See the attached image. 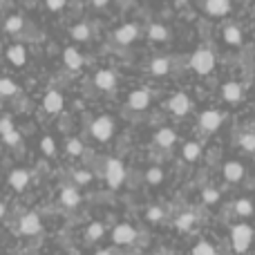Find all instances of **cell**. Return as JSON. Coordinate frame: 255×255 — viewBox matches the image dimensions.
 <instances>
[{
	"mask_svg": "<svg viewBox=\"0 0 255 255\" xmlns=\"http://www.w3.org/2000/svg\"><path fill=\"white\" fill-rule=\"evenodd\" d=\"M70 36L74 40H88L90 36H92V29H90V25H85V22H79V25H74L70 29Z\"/></svg>",
	"mask_w": 255,
	"mask_h": 255,
	"instance_id": "27",
	"label": "cell"
},
{
	"mask_svg": "<svg viewBox=\"0 0 255 255\" xmlns=\"http://www.w3.org/2000/svg\"><path fill=\"white\" fill-rule=\"evenodd\" d=\"M63 63H65V67H70V70L79 72L81 67H83V56H81L79 49L65 47V52H63Z\"/></svg>",
	"mask_w": 255,
	"mask_h": 255,
	"instance_id": "16",
	"label": "cell"
},
{
	"mask_svg": "<svg viewBox=\"0 0 255 255\" xmlns=\"http://www.w3.org/2000/svg\"><path fill=\"white\" fill-rule=\"evenodd\" d=\"M103 235H106V226H103L101 222H92V224L88 226V231H85V238H88L90 242H97Z\"/></svg>",
	"mask_w": 255,
	"mask_h": 255,
	"instance_id": "25",
	"label": "cell"
},
{
	"mask_svg": "<svg viewBox=\"0 0 255 255\" xmlns=\"http://www.w3.org/2000/svg\"><path fill=\"white\" fill-rule=\"evenodd\" d=\"M148 36H150V40L163 43V40L170 38V29H168L166 25H159V22H154V25H150V27H148Z\"/></svg>",
	"mask_w": 255,
	"mask_h": 255,
	"instance_id": "22",
	"label": "cell"
},
{
	"mask_svg": "<svg viewBox=\"0 0 255 255\" xmlns=\"http://www.w3.org/2000/svg\"><path fill=\"white\" fill-rule=\"evenodd\" d=\"M224 40L229 45H240L242 43V29H240L238 25H229L224 29Z\"/></svg>",
	"mask_w": 255,
	"mask_h": 255,
	"instance_id": "26",
	"label": "cell"
},
{
	"mask_svg": "<svg viewBox=\"0 0 255 255\" xmlns=\"http://www.w3.org/2000/svg\"><path fill=\"white\" fill-rule=\"evenodd\" d=\"M2 215H4V204L0 202V217H2Z\"/></svg>",
	"mask_w": 255,
	"mask_h": 255,
	"instance_id": "44",
	"label": "cell"
},
{
	"mask_svg": "<svg viewBox=\"0 0 255 255\" xmlns=\"http://www.w3.org/2000/svg\"><path fill=\"white\" fill-rule=\"evenodd\" d=\"M126 179V168L119 159H108L106 163V181L110 188H119Z\"/></svg>",
	"mask_w": 255,
	"mask_h": 255,
	"instance_id": "3",
	"label": "cell"
},
{
	"mask_svg": "<svg viewBox=\"0 0 255 255\" xmlns=\"http://www.w3.org/2000/svg\"><path fill=\"white\" fill-rule=\"evenodd\" d=\"M154 141H157V145H161V148H170L177 141V132L172 130V128H161V130H157V134H154Z\"/></svg>",
	"mask_w": 255,
	"mask_h": 255,
	"instance_id": "19",
	"label": "cell"
},
{
	"mask_svg": "<svg viewBox=\"0 0 255 255\" xmlns=\"http://www.w3.org/2000/svg\"><path fill=\"white\" fill-rule=\"evenodd\" d=\"M190 255H217V253H215V249H213V244L199 242V244H195V249Z\"/></svg>",
	"mask_w": 255,
	"mask_h": 255,
	"instance_id": "36",
	"label": "cell"
},
{
	"mask_svg": "<svg viewBox=\"0 0 255 255\" xmlns=\"http://www.w3.org/2000/svg\"><path fill=\"white\" fill-rule=\"evenodd\" d=\"M22 25H25V20H22L18 13H13V16H9L7 20H4V31H9V34H18V31L22 29Z\"/></svg>",
	"mask_w": 255,
	"mask_h": 255,
	"instance_id": "29",
	"label": "cell"
},
{
	"mask_svg": "<svg viewBox=\"0 0 255 255\" xmlns=\"http://www.w3.org/2000/svg\"><path fill=\"white\" fill-rule=\"evenodd\" d=\"M11 130H16L11 124V119H9V117H2V119H0V134H7V132H11Z\"/></svg>",
	"mask_w": 255,
	"mask_h": 255,
	"instance_id": "40",
	"label": "cell"
},
{
	"mask_svg": "<svg viewBox=\"0 0 255 255\" xmlns=\"http://www.w3.org/2000/svg\"><path fill=\"white\" fill-rule=\"evenodd\" d=\"M134 240H136V229L132 224H119V226H115V231H112V242L115 244L126 247V244H132Z\"/></svg>",
	"mask_w": 255,
	"mask_h": 255,
	"instance_id": "8",
	"label": "cell"
},
{
	"mask_svg": "<svg viewBox=\"0 0 255 255\" xmlns=\"http://www.w3.org/2000/svg\"><path fill=\"white\" fill-rule=\"evenodd\" d=\"M253 229L249 224H235L233 229H231V244H233L235 253H247L249 247L253 244Z\"/></svg>",
	"mask_w": 255,
	"mask_h": 255,
	"instance_id": "1",
	"label": "cell"
},
{
	"mask_svg": "<svg viewBox=\"0 0 255 255\" xmlns=\"http://www.w3.org/2000/svg\"><path fill=\"white\" fill-rule=\"evenodd\" d=\"M190 67H193L197 74L206 76L213 72V67H215V52L208 47H199L197 52L190 56Z\"/></svg>",
	"mask_w": 255,
	"mask_h": 255,
	"instance_id": "2",
	"label": "cell"
},
{
	"mask_svg": "<svg viewBox=\"0 0 255 255\" xmlns=\"http://www.w3.org/2000/svg\"><path fill=\"white\" fill-rule=\"evenodd\" d=\"M47 2V9H52V11H61L63 7H65L67 0H45Z\"/></svg>",
	"mask_w": 255,
	"mask_h": 255,
	"instance_id": "41",
	"label": "cell"
},
{
	"mask_svg": "<svg viewBox=\"0 0 255 255\" xmlns=\"http://www.w3.org/2000/svg\"><path fill=\"white\" fill-rule=\"evenodd\" d=\"M224 177H226V181H242V177H244V166L240 161H226L224 163Z\"/></svg>",
	"mask_w": 255,
	"mask_h": 255,
	"instance_id": "17",
	"label": "cell"
},
{
	"mask_svg": "<svg viewBox=\"0 0 255 255\" xmlns=\"http://www.w3.org/2000/svg\"><path fill=\"white\" fill-rule=\"evenodd\" d=\"M63 106H65V99H63L61 92H56V90H49V92L45 94L43 108L49 112V115H56V112H61Z\"/></svg>",
	"mask_w": 255,
	"mask_h": 255,
	"instance_id": "10",
	"label": "cell"
},
{
	"mask_svg": "<svg viewBox=\"0 0 255 255\" xmlns=\"http://www.w3.org/2000/svg\"><path fill=\"white\" fill-rule=\"evenodd\" d=\"M190 108H193V101H190V97H188V94H184V92H177L175 97L168 101V110H170L175 117L188 115Z\"/></svg>",
	"mask_w": 255,
	"mask_h": 255,
	"instance_id": "7",
	"label": "cell"
},
{
	"mask_svg": "<svg viewBox=\"0 0 255 255\" xmlns=\"http://www.w3.org/2000/svg\"><path fill=\"white\" fill-rule=\"evenodd\" d=\"M2 141L7 145H16V143H20V134H18L16 130H11V132H7V134H2Z\"/></svg>",
	"mask_w": 255,
	"mask_h": 255,
	"instance_id": "39",
	"label": "cell"
},
{
	"mask_svg": "<svg viewBox=\"0 0 255 255\" xmlns=\"http://www.w3.org/2000/svg\"><path fill=\"white\" fill-rule=\"evenodd\" d=\"M61 204L67 208H76L81 204V193L74 186H65V188L61 190Z\"/></svg>",
	"mask_w": 255,
	"mask_h": 255,
	"instance_id": "18",
	"label": "cell"
},
{
	"mask_svg": "<svg viewBox=\"0 0 255 255\" xmlns=\"http://www.w3.org/2000/svg\"><path fill=\"white\" fill-rule=\"evenodd\" d=\"M145 220H150V222H161V220H163V211H161L159 206L148 208V211H145Z\"/></svg>",
	"mask_w": 255,
	"mask_h": 255,
	"instance_id": "37",
	"label": "cell"
},
{
	"mask_svg": "<svg viewBox=\"0 0 255 255\" xmlns=\"http://www.w3.org/2000/svg\"><path fill=\"white\" fill-rule=\"evenodd\" d=\"M40 229H43V222H40V217L36 213H25L20 217V222H18V231L22 235H38Z\"/></svg>",
	"mask_w": 255,
	"mask_h": 255,
	"instance_id": "6",
	"label": "cell"
},
{
	"mask_svg": "<svg viewBox=\"0 0 255 255\" xmlns=\"http://www.w3.org/2000/svg\"><path fill=\"white\" fill-rule=\"evenodd\" d=\"M90 2H92V7H106L110 0H90Z\"/></svg>",
	"mask_w": 255,
	"mask_h": 255,
	"instance_id": "42",
	"label": "cell"
},
{
	"mask_svg": "<svg viewBox=\"0 0 255 255\" xmlns=\"http://www.w3.org/2000/svg\"><path fill=\"white\" fill-rule=\"evenodd\" d=\"M18 92V85L11 79H0V94L2 97H13Z\"/></svg>",
	"mask_w": 255,
	"mask_h": 255,
	"instance_id": "32",
	"label": "cell"
},
{
	"mask_svg": "<svg viewBox=\"0 0 255 255\" xmlns=\"http://www.w3.org/2000/svg\"><path fill=\"white\" fill-rule=\"evenodd\" d=\"M145 181H148V184H152V186L161 184V181H163V170L159 166L148 168V170H145Z\"/></svg>",
	"mask_w": 255,
	"mask_h": 255,
	"instance_id": "30",
	"label": "cell"
},
{
	"mask_svg": "<svg viewBox=\"0 0 255 255\" xmlns=\"http://www.w3.org/2000/svg\"><path fill=\"white\" fill-rule=\"evenodd\" d=\"M204 11L213 18H222L231 11V0H206L204 2Z\"/></svg>",
	"mask_w": 255,
	"mask_h": 255,
	"instance_id": "11",
	"label": "cell"
},
{
	"mask_svg": "<svg viewBox=\"0 0 255 255\" xmlns=\"http://www.w3.org/2000/svg\"><path fill=\"white\" fill-rule=\"evenodd\" d=\"M184 2H188V0H177V4H184Z\"/></svg>",
	"mask_w": 255,
	"mask_h": 255,
	"instance_id": "45",
	"label": "cell"
},
{
	"mask_svg": "<svg viewBox=\"0 0 255 255\" xmlns=\"http://www.w3.org/2000/svg\"><path fill=\"white\" fill-rule=\"evenodd\" d=\"M94 85L99 90H115L117 88V76L115 72L110 70H99L97 76H94Z\"/></svg>",
	"mask_w": 255,
	"mask_h": 255,
	"instance_id": "14",
	"label": "cell"
},
{
	"mask_svg": "<svg viewBox=\"0 0 255 255\" xmlns=\"http://www.w3.org/2000/svg\"><path fill=\"white\" fill-rule=\"evenodd\" d=\"M139 36V27L132 25V22H128V25H121L119 29L115 31V40L119 45H130L132 40Z\"/></svg>",
	"mask_w": 255,
	"mask_h": 255,
	"instance_id": "12",
	"label": "cell"
},
{
	"mask_svg": "<svg viewBox=\"0 0 255 255\" xmlns=\"http://www.w3.org/2000/svg\"><path fill=\"white\" fill-rule=\"evenodd\" d=\"M222 97H224L226 103H233L235 106V103L242 101L244 90H242V85H240L238 81H229V83L222 85Z\"/></svg>",
	"mask_w": 255,
	"mask_h": 255,
	"instance_id": "9",
	"label": "cell"
},
{
	"mask_svg": "<svg viewBox=\"0 0 255 255\" xmlns=\"http://www.w3.org/2000/svg\"><path fill=\"white\" fill-rule=\"evenodd\" d=\"M202 199H204L206 204H217V199H220V193H217L215 188H206V190L202 193Z\"/></svg>",
	"mask_w": 255,
	"mask_h": 255,
	"instance_id": "38",
	"label": "cell"
},
{
	"mask_svg": "<svg viewBox=\"0 0 255 255\" xmlns=\"http://www.w3.org/2000/svg\"><path fill=\"white\" fill-rule=\"evenodd\" d=\"M175 226H177V231H190L195 226V215L193 213H181L179 217H177L175 220Z\"/></svg>",
	"mask_w": 255,
	"mask_h": 255,
	"instance_id": "28",
	"label": "cell"
},
{
	"mask_svg": "<svg viewBox=\"0 0 255 255\" xmlns=\"http://www.w3.org/2000/svg\"><path fill=\"white\" fill-rule=\"evenodd\" d=\"M90 132L99 141H110V136L115 134V119L112 117H99L90 128Z\"/></svg>",
	"mask_w": 255,
	"mask_h": 255,
	"instance_id": "4",
	"label": "cell"
},
{
	"mask_svg": "<svg viewBox=\"0 0 255 255\" xmlns=\"http://www.w3.org/2000/svg\"><path fill=\"white\" fill-rule=\"evenodd\" d=\"M72 179H74V184L85 186V184H90V181H92V172H88V170H74V172H72Z\"/></svg>",
	"mask_w": 255,
	"mask_h": 255,
	"instance_id": "35",
	"label": "cell"
},
{
	"mask_svg": "<svg viewBox=\"0 0 255 255\" xmlns=\"http://www.w3.org/2000/svg\"><path fill=\"white\" fill-rule=\"evenodd\" d=\"M67 154H72V157H81V154H83V143H81V139H74V136H72V139H67Z\"/></svg>",
	"mask_w": 255,
	"mask_h": 255,
	"instance_id": "31",
	"label": "cell"
},
{
	"mask_svg": "<svg viewBox=\"0 0 255 255\" xmlns=\"http://www.w3.org/2000/svg\"><path fill=\"white\" fill-rule=\"evenodd\" d=\"M150 72H152L154 76H166L168 72H170V61H168V58H154V61L150 63Z\"/></svg>",
	"mask_w": 255,
	"mask_h": 255,
	"instance_id": "24",
	"label": "cell"
},
{
	"mask_svg": "<svg viewBox=\"0 0 255 255\" xmlns=\"http://www.w3.org/2000/svg\"><path fill=\"white\" fill-rule=\"evenodd\" d=\"M7 58H9V63H13V65H25L27 63V49H25V45H11V47L7 49Z\"/></svg>",
	"mask_w": 255,
	"mask_h": 255,
	"instance_id": "20",
	"label": "cell"
},
{
	"mask_svg": "<svg viewBox=\"0 0 255 255\" xmlns=\"http://www.w3.org/2000/svg\"><path fill=\"white\" fill-rule=\"evenodd\" d=\"M97 255H115L110 251V249H101V251H97Z\"/></svg>",
	"mask_w": 255,
	"mask_h": 255,
	"instance_id": "43",
	"label": "cell"
},
{
	"mask_svg": "<svg viewBox=\"0 0 255 255\" xmlns=\"http://www.w3.org/2000/svg\"><path fill=\"white\" fill-rule=\"evenodd\" d=\"M40 150H43L47 157H54V154H56V143H54L52 136H43V141H40Z\"/></svg>",
	"mask_w": 255,
	"mask_h": 255,
	"instance_id": "34",
	"label": "cell"
},
{
	"mask_svg": "<svg viewBox=\"0 0 255 255\" xmlns=\"http://www.w3.org/2000/svg\"><path fill=\"white\" fill-rule=\"evenodd\" d=\"M222 121H224V115H222V112H217V110H204L202 115H199L197 124H199V128H202L204 132H215L217 128L222 126Z\"/></svg>",
	"mask_w": 255,
	"mask_h": 255,
	"instance_id": "5",
	"label": "cell"
},
{
	"mask_svg": "<svg viewBox=\"0 0 255 255\" xmlns=\"http://www.w3.org/2000/svg\"><path fill=\"white\" fill-rule=\"evenodd\" d=\"M233 211H235V215H240V217H251L255 213V206H253L251 199L242 197V199H238V202L233 204Z\"/></svg>",
	"mask_w": 255,
	"mask_h": 255,
	"instance_id": "23",
	"label": "cell"
},
{
	"mask_svg": "<svg viewBox=\"0 0 255 255\" xmlns=\"http://www.w3.org/2000/svg\"><path fill=\"white\" fill-rule=\"evenodd\" d=\"M181 157H184L186 161H197V159L202 157V145H199L197 141H186L184 148H181Z\"/></svg>",
	"mask_w": 255,
	"mask_h": 255,
	"instance_id": "21",
	"label": "cell"
},
{
	"mask_svg": "<svg viewBox=\"0 0 255 255\" xmlns=\"http://www.w3.org/2000/svg\"><path fill=\"white\" fill-rule=\"evenodd\" d=\"M27 184H29V172L25 170V168H16V170H11V175H9V186H11L13 190H25Z\"/></svg>",
	"mask_w": 255,
	"mask_h": 255,
	"instance_id": "15",
	"label": "cell"
},
{
	"mask_svg": "<svg viewBox=\"0 0 255 255\" xmlns=\"http://www.w3.org/2000/svg\"><path fill=\"white\" fill-rule=\"evenodd\" d=\"M240 145H242L247 152H255V134L253 132H244V134L240 136Z\"/></svg>",
	"mask_w": 255,
	"mask_h": 255,
	"instance_id": "33",
	"label": "cell"
},
{
	"mask_svg": "<svg viewBox=\"0 0 255 255\" xmlns=\"http://www.w3.org/2000/svg\"><path fill=\"white\" fill-rule=\"evenodd\" d=\"M150 106V92L148 90H134L128 97V108L130 110H145Z\"/></svg>",
	"mask_w": 255,
	"mask_h": 255,
	"instance_id": "13",
	"label": "cell"
}]
</instances>
